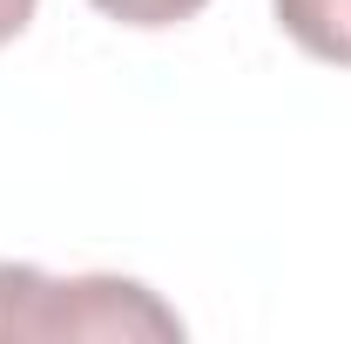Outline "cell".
<instances>
[{"label":"cell","instance_id":"6da1fadb","mask_svg":"<svg viewBox=\"0 0 351 344\" xmlns=\"http://www.w3.org/2000/svg\"><path fill=\"white\" fill-rule=\"evenodd\" d=\"M0 338H182V317L135 277H41L0 263Z\"/></svg>","mask_w":351,"mask_h":344},{"label":"cell","instance_id":"7a4b0ae2","mask_svg":"<svg viewBox=\"0 0 351 344\" xmlns=\"http://www.w3.org/2000/svg\"><path fill=\"white\" fill-rule=\"evenodd\" d=\"M88 7L122 27H176V21H196L210 0H88Z\"/></svg>","mask_w":351,"mask_h":344},{"label":"cell","instance_id":"3957f363","mask_svg":"<svg viewBox=\"0 0 351 344\" xmlns=\"http://www.w3.org/2000/svg\"><path fill=\"white\" fill-rule=\"evenodd\" d=\"M27 21H34V0H0V47L14 41Z\"/></svg>","mask_w":351,"mask_h":344}]
</instances>
